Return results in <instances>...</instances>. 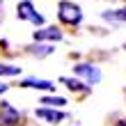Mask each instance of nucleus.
I'll use <instances>...</instances> for the list:
<instances>
[{
  "label": "nucleus",
  "mask_w": 126,
  "mask_h": 126,
  "mask_svg": "<svg viewBox=\"0 0 126 126\" xmlns=\"http://www.w3.org/2000/svg\"><path fill=\"white\" fill-rule=\"evenodd\" d=\"M16 14H18V18H23V21H32V23H37V25H41V23H44V16L34 12V5L30 2V0H23V2L18 5Z\"/></svg>",
  "instance_id": "20e7f679"
},
{
  "label": "nucleus",
  "mask_w": 126,
  "mask_h": 126,
  "mask_svg": "<svg viewBox=\"0 0 126 126\" xmlns=\"http://www.w3.org/2000/svg\"><path fill=\"white\" fill-rule=\"evenodd\" d=\"M21 119H23V115L9 101H0V126H18Z\"/></svg>",
  "instance_id": "f03ea898"
},
{
  "label": "nucleus",
  "mask_w": 126,
  "mask_h": 126,
  "mask_svg": "<svg viewBox=\"0 0 126 126\" xmlns=\"http://www.w3.org/2000/svg\"><path fill=\"white\" fill-rule=\"evenodd\" d=\"M41 103L44 108H62L66 106V99L64 96H41Z\"/></svg>",
  "instance_id": "9d476101"
},
{
  "label": "nucleus",
  "mask_w": 126,
  "mask_h": 126,
  "mask_svg": "<svg viewBox=\"0 0 126 126\" xmlns=\"http://www.w3.org/2000/svg\"><path fill=\"white\" fill-rule=\"evenodd\" d=\"M53 46H32V53L37 55V57H46V55H50L53 53Z\"/></svg>",
  "instance_id": "f8f14e48"
},
{
  "label": "nucleus",
  "mask_w": 126,
  "mask_h": 126,
  "mask_svg": "<svg viewBox=\"0 0 126 126\" xmlns=\"http://www.w3.org/2000/svg\"><path fill=\"white\" fill-rule=\"evenodd\" d=\"M0 5H2V0H0Z\"/></svg>",
  "instance_id": "4468645a"
},
{
  "label": "nucleus",
  "mask_w": 126,
  "mask_h": 126,
  "mask_svg": "<svg viewBox=\"0 0 126 126\" xmlns=\"http://www.w3.org/2000/svg\"><path fill=\"white\" fill-rule=\"evenodd\" d=\"M73 71H76L80 78H85V85H90V87L101 80V71H99V66H94V64H76Z\"/></svg>",
  "instance_id": "7ed1b4c3"
},
{
  "label": "nucleus",
  "mask_w": 126,
  "mask_h": 126,
  "mask_svg": "<svg viewBox=\"0 0 126 126\" xmlns=\"http://www.w3.org/2000/svg\"><path fill=\"white\" fill-rule=\"evenodd\" d=\"M103 18L112 21V23H126V7L124 9H115V12H103Z\"/></svg>",
  "instance_id": "1a4fd4ad"
},
{
  "label": "nucleus",
  "mask_w": 126,
  "mask_h": 126,
  "mask_svg": "<svg viewBox=\"0 0 126 126\" xmlns=\"http://www.w3.org/2000/svg\"><path fill=\"white\" fill-rule=\"evenodd\" d=\"M7 90H9V85H5V83H0V94H5Z\"/></svg>",
  "instance_id": "ddd939ff"
},
{
  "label": "nucleus",
  "mask_w": 126,
  "mask_h": 126,
  "mask_svg": "<svg viewBox=\"0 0 126 126\" xmlns=\"http://www.w3.org/2000/svg\"><path fill=\"white\" fill-rule=\"evenodd\" d=\"M57 16L60 21L69 25H78L80 21H83V9H80L78 5H73L71 0H60V5H57Z\"/></svg>",
  "instance_id": "f257e3e1"
},
{
  "label": "nucleus",
  "mask_w": 126,
  "mask_h": 126,
  "mask_svg": "<svg viewBox=\"0 0 126 126\" xmlns=\"http://www.w3.org/2000/svg\"><path fill=\"white\" fill-rule=\"evenodd\" d=\"M34 39L37 41H62V30L55 25H48V28H41V30L34 32Z\"/></svg>",
  "instance_id": "423d86ee"
},
{
  "label": "nucleus",
  "mask_w": 126,
  "mask_h": 126,
  "mask_svg": "<svg viewBox=\"0 0 126 126\" xmlns=\"http://www.w3.org/2000/svg\"><path fill=\"white\" fill-rule=\"evenodd\" d=\"M34 115L39 117V119L48 122V124H60L62 119H66V115L62 112V110H57V108H37Z\"/></svg>",
  "instance_id": "39448f33"
},
{
  "label": "nucleus",
  "mask_w": 126,
  "mask_h": 126,
  "mask_svg": "<svg viewBox=\"0 0 126 126\" xmlns=\"http://www.w3.org/2000/svg\"><path fill=\"white\" fill-rule=\"evenodd\" d=\"M21 73V66H14V64H0V76H18Z\"/></svg>",
  "instance_id": "9b49d317"
},
{
  "label": "nucleus",
  "mask_w": 126,
  "mask_h": 126,
  "mask_svg": "<svg viewBox=\"0 0 126 126\" xmlns=\"http://www.w3.org/2000/svg\"><path fill=\"white\" fill-rule=\"evenodd\" d=\"M21 87H25V90H41V92H53L55 85L50 83V80H44V78H25Z\"/></svg>",
  "instance_id": "0eeeda50"
},
{
  "label": "nucleus",
  "mask_w": 126,
  "mask_h": 126,
  "mask_svg": "<svg viewBox=\"0 0 126 126\" xmlns=\"http://www.w3.org/2000/svg\"><path fill=\"white\" fill-rule=\"evenodd\" d=\"M60 83H64L69 90H73V92H90V85H85L83 80H76V78H60Z\"/></svg>",
  "instance_id": "6e6552de"
}]
</instances>
